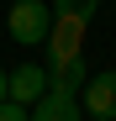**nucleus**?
<instances>
[{"mask_svg": "<svg viewBox=\"0 0 116 121\" xmlns=\"http://www.w3.org/2000/svg\"><path fill=\"white\" fill-rule=\"evenodd\" d=\"M79 48H85V16H53V32H48V53H53V63L79 58Z\"/></svg>", "mask_w": 116, "mask_h": 121, "instance_id": "4", "label": "nucleus"}, {"mask_svg": "<svg viewBox=\"0 0 116 121\" xmlns=\"http://www.w3.org/2000/svg\"><path fill=\"white\" fill-rule=\"evenodd\" d=\"M85 121H100V116H85Z\"/></svg>", "mask_w": 116, "mask_h": 121, "instance_id": "9", "label": "nucleus"}, {"mask_svg": "<svg viewBox=\"0 0 116 121\" xmlns=\"http://www.w3.org/2000/svg\"><path fill=\"white\" fill-rule=\"evenodd\" d=\"M5 90H11V100H21V105H37V100H42V90H48V69L21 63L16 74H5Z\"/></svg>", "mask_w": 116, "mask_h": 121, "instance_id": "5", "label": "nucleus"}, {"mask_svg": "<svg viewBox=\"0 0 116 121\" xmlns=\"http://www.w3.org/2000/svg\"><path fill=\"white\" fill-rule=\"evenodd\" d=\"M79 105H85V116H100V121H116V69H100V74H85V84H79Z\"/></svg>", "mask_w": 116, "mask_h": 121, "instance_id": "2", "label": "nucleus"}, {"mask_svg": "<svg viewBox=\"0 0 116 121\" xmlns=\"http://www.w3.org/2000/svg\"><path fill=\"white\" fill-rule=\"evenodd\" d=\"M0 121H32V105H21V100H0Z\"/></svg>", "mask_w": 116, "mask_h": 121, "instance_id": "7", "label": "nucleus"}, {"mask_svg": "<svg viewBox=\"0 0 116 121\" xmlns=\"http://www.w3.org/2000/svg\"><path fill=\"white\" fill-rule=\"evenodd\" d=\"M95 11H100V0H58V16H85L90 21Z\"/></svg>", "mask_w": 116, "mask_h": 121, "instance_id": "6", "label": "nucleus"}, {"mask_svg": "<svg viewBox=\"0 0 116 121\" xmlns=\"http://www.w3.org/2000/svg\"><path fill=\"white\" fill-rule=\"evenodd\" d=\"M32 121H85L79 90H69V84H48L42 100L32 105Z\"/></svg>", "mask_w": 116, "mask_h": 121, "instance_id": "3", "label": "nucleus"}, {"mask_svg": "<svg viewBox=\"0 0 116 121\" xmlns=\"http://www.w3.org/2000/svg\"><path fill=\"white\" fill-rule=\"evenodd\" d=\"M5 95H11V90H5V69H0V100H5Z\"/></svg>", "mask_w": 116, "mask_h": 121, "instance_id": "8", "label": "nucleus"}, {"mask_svg": "<svg viewBox=\"0 0 116 121\" xmlns=\"http://www.w3.org/2000/svg\"><path fill=\"white\" fill-rule=\"evenodd\" d=\"M5 26L16 42H48V32H53V11H48V0H16L11 16H5Z\"/></svg>", "mask_w": 116, "mask_h": 121, "instance_id": "1", "label": "nucleus"}]
</instances>
